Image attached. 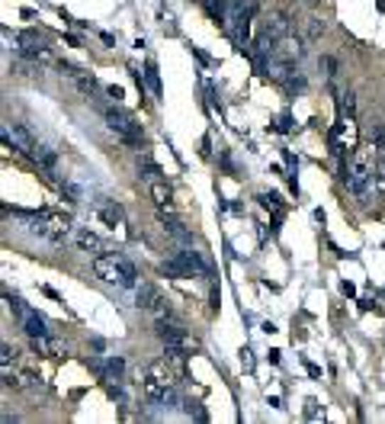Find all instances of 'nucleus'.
Here are the masks:
<instances>
[{
  "mask_svg": "<svg viewBox=\"0 0 385 424\" xmlns=\"http://www.w3.org/2000/svg\"><path fill=\"white\" fill-rule=\"evenodd\" d=\"M344 180H347V190H350L359 202H366L369 190L376 187V148H372V145L357 148V155H353L350 164H347Z\"/></svg>",
  "mask_w": 385,
  "mask_h": 424,
  "instance_id": "1",
  "label": "nucleus"
},
{
  "mask_svg": "<svg viewBox=\"0 0 385 424\" xmlns=\"http://www.w3.org/2000/svg\"><path fill=\"white\" fill-rule=\"evenodd\" d=\"M93 273L100 276V280H107V283H116V286H135L139 270H135V263L129 261L126 254L109 251V254L93 257Z\"/></svg>",
  "mask_w": 385,
  "mask_h": 424,
  "instance_id": "2",
  "label": "nucleus"
},
{
  "mask_svg": "<svg viewBox=\"0 0 385 424\" xmlns=\"http://www.w3.org/2000/svg\"><path fill=\"white\" fill-rule=\"evenodd\" d=\"M29 232L39 238H45V241L52 244H61L67 238V232H71V219L61 216V212H36V216H29Z\"/></svg>",
  "mask_w": 385,
  "mask_h": 424,
  "instance_id": "3",
  "label": "nucleus"
},
{
  "mask_svg": "<svg viewBox=\"0 0 385 424\" xmlns=\"http://www.w3.org/2000/svg\"><path fill=\"white\" fill-rule=\"evenodd\" d=\"M107 129L119 141H126V145H141V138H145V132H141V122L135 119L132 113L119 109V107H109L107 109Z\"/></svg>",
  "mask_w": 385,
  "mask_h": 424,
  "instance_id": "4",
  "label": "nucleus"
},
{
  "mask_svg": "<svg viewBox=\"0 0 385 424\" xmlns=\"http://www.w3.org/2000/svg\"><path fill=\"white\" fill-rule=\"evenodd\" d=\"M135 299H139V309L151 312V315H158V318L170 315V305H167V299L161 296V290H158V286H151V283H141L139 293H135Z\"/></svg>",
  "mask_w": 385,
  "mask_h": 424,
  "instance_id": "5",
  "label": "nucleus"
},
{
  "mask_svg": "<svg viewBox=\"0 0 385 424\" xmlns=\"http://www.w3.org/2000/svg\"><path fill=\"white\" fill-rule=\"evenodd\" d=\"M4 145L7 148H16V151H23V155H33V148H36V141H33V135L26 132V126H20V122H13V126H4Z\"/></svg>",
  "mask_w": 385,
  "mask_h": 424,
  "instance_id": "6",
  "label": "nucleus"
},
{
  "mask_svg": "<svg viewBox=\"0 0 385 424\" xmlns=\"http://www.w3.org/2000/svg\"><path fill=\"white\" fill-rule=\"evenodd\" d=\"M302 55H305V45H302L299 36H283V39L273 45V58L286 61V65H295Z\"/></svg>",
  "mask_w": 385,
  "mask_h": 424,
  "instance_id": "7",
  "label": "nucleus"
},
{
  "mask_svg": "<svg viewBox=\"0 0 385 424\" xmlns=\"http://www.w3.org/2000/svg\"><path fill=\"white\" fill-rule=\"evenodd\" d=\"M158 337L167 344V347H180V350H192V347H196V341H192L183 328L167 325V322H158Z\"/></svg>",
  "mask_w": 385,
  "mask_h": 424,
  "instance_id": "8",
  "label": "nucleus"
},
{
  "mask_svg": "<svg viewBox=\"0 0 385 424\" xmlns=\"http://www.w3.org/2000/svg\"><path fill=\"white\" fill-rule=\"evenodd\" d=\"M74 244H77L80 251H87V254H93V257L109 254V244L90 229H74Z\"/></svg>",
  "mask_w": 385,
  "mask_h": 424,
  "instance_id": "9",
  "label": "nucleus"
},
{
  "mask_svg": "<svg viewBox=\"0 0 385 424\" xmlns=\"http://www.w3.org/2000/svg\"><path fill=\"white\" fill-rule=\"evenodd\" d=\"M264 36L273 42V45H276V42L283 39V36H289V16H286V13H273L270 20H266Z\"/></svg>",
  "mask_w": 385,
  "mask_h": 424,
  "instance_id": "10",
  "label": "nucleus"
},
{
  "mask_svg": "<svg viewBox=\"0 0 385 424\" xmlns=\"http://www.w3.org/2000/svg\"><path fill=\"white\" fill-rule=\"evenodd\" d=\"M234 20V39L238 45H247V36H251V10H232Z\"/></svg>",
  "mask_w": 385,
  "mask_h": 424,
  "instance_id": "11",
  "label": "nucleus"
},
{
  "mask_svg": "<svg viewBox=\"0 0 385 424\" xmlns=\"http://www.w3.org/2000/svg\"><path fill=\"white\" fill-rule=\"evenodd\" d=\"M148 190H151V200H154V206L158 209H167L170 212L173 209V193H170V187H167V180H154V183H148Z\"/></svg>",
  "mask_w": 385,
  "mask_h": 424,
  "instance_id": "12",
  "label": "nucleus"
},
{
  "mask_svg": "<svg viewBox=\"0 0 385 424\" xmlns=\"http://www.w3.org/2000/svg\"><path fill=\"white\" fill-rule=\"evenodd\" d=\"M23 331H26L29 337H45L48 328H45V318L39 315V312L26 309V315H23Z\"/></svg>",
  "mask_w": 385,
  "mask_h": 424,
  "instance_id": "13",
  "label": "nucleus"
},
{
  "mask_svg": "<svg viewBox=\"0 0 385 424\" xmlns=\"http://www.w3.org/2000/svg\"><path fill=\"white\" fill-rule=\"evenodd\" d=\"M177 257L186 263V267H190L192 276H209V267H206V261L200 257V251H190V248H186V251H177Z\"/></svg>",
  "mask_w": 385,
  "mask_h": 424,
  "instance_id": "14",
  "label": "nucleus"
},
{
  "mask_svg": "<svg viewBox=\"0 0 385 424\" xmlns=\"http://www.w3.org/2000/svg\"><path fill=\"white\" fill-rule=\"evenodd\" d=\"M97 212H100V219L107 225H122V219H126V212H122V206L119 202H100V206H97Z\"/></svg>",
  "mask_w": 385,
  "mask_h": 424,
  "instance_id": "15",
  "label": "nucleus"
},
{
  "mask_svg": "<svg viewBox=\"0 0 385 424\" xmlns=\"http://www.w3.org/2000/svg\"><path fill=\"white\" fill-rule=\"evenodd\" d=\"M161 273H164V276H173V280H186V276H192L190 267H186L180 257H173V261H164V263H161Z\"/></svg>",
  "mask_w": 385,
  "mask_h": 424,
  "instance_id": "16",
  "label": "nucleus"
},
{
  "mask_svg": "<svg viewBox=\"0 0 385 424\" xmlns=\"http://www.w3.org/2000/svg\"><path fill=\"white\" fill-rule=\"evenodd\" d=\"M321 33H325V23H321L318 16H308L305 20V39L315 42V39H321Z\"/></svg>",
  "mask_w": 385,
  "mask_h": 424,
  "instance_id": "17",
  "label": "nucleus"
},
{
  "mask_svg": "<svg viewBox=\"0 0 385 424\" xmlns=\"http://www.w3.org/2000/svg\"><path fill=\"white\" fill-rule=\"evenodd\" d=\"M141 177H145L148 183H154V180H164V177H161V168L151 161V158H145V164H141Z\"/></svg>",
  "mask_w": 385,
  "mask_h": 424,
  "instance_id": "18",
  "label": "nucleus"
},
{
  "mask_svg": "<svg viewBox=\"0 0 385 424\" xmlns=\"http://www.w3.org/2000/svg\"><path fill=\"white\" fill-rule=\"evenodd\" d=\"M340 113L347 116V119H353V113H357V97L347 90V94H340Z\"/></svg>",
  "mask_w": 385,
  "mask_h": 424,
  "instance_id": "19",
  "label": "nucleus"
},
{
  "mask_svg": "<svg viewBox=\"0 0 385 424\" xmlns=\"http://www.w3.org/2000/svg\"><path fill=\"white\" fill-rule=\"evenodd\" d=\"M164 232H170V235H173V238H180V241H190V238H192L190 232H186L183 225L177 222V219H170V222H164Z\"/></svg>",
  "mask_w": 385,
  "mask_h": 424,
  "instance_id": "20",
  "label": "nucleus"
},
{
  "mask_svg": "<svg viewBox=\"0 0 385 424\" xmlns=\"http://www.w3.org/2000/svg\"><path fill=\"white\" fill-rule=\"evenodd\" d=\"M145 77H148V84H151L154 97H161V77H158V67L148 65V67H145Z\"/></svg>",
  "mask_w": 385,
  "mask_h": 424,
  "instance_id": "21",
  "label": "nucleus"
},
{
  "mask_svg": "<svg viewBox=\"0 0 385 424\" xmlns=\"http://www.w3.org/2000/svg\"><path fill=\"white\" fill-rule=\"evenodd\" d=\"M16 354H20V350H16L13 344H4V357H0V366H16Z\"/></svg>",
  "mask_w": 385,
  "mask_h": 424,
  "instance_id": "22",
  "label": "nucleus"
},
{
  "mask_svg": "<svg viewBox=\"0 0 385 424\" xmlns=\"http://www.w3.org/2000/svg\"><path fill=\"white\" fill-rule=\"evenodd\" d=\"M257 200H260V202H264V206H266V209H279V196H276V193H260V196H257Z\"/></svg>",
  "mask_w": 385,
  "mask_h": 424,
  "instance_id": "23",
  "label": "nucleus"
},
{
  "mask_svg": "<svg viewBox=\"0 0 385 424\" xmlns=\"http://www.w3.org/2000/svg\"><path fill=\"white\" fill-rule=\"evenodd\" d=\"M376 190L379 193H385V161L376 164Z\"/></svg>",
  "mask_w": 385,
  "mask_h": 424,
  "instance_id": "24",
  "label": "nucleus"
},
{
  "mask_svg": "<svg viewBox=\"0 0 385 424\" xmlns=\"http://www.w3.org/2000/svg\"><path fill=\"white\" fill-rule=\"evenodd\" d=\"M61 190H65V193H67V196H71V200H80V190H77V187H74V183H71V180H65V183H61Z\"/></svg>",
  "mask_w": 385,
  "mask_h": 424,
  "instance_id": "25",
  "label": "nucleus"
},
{
  "mask_svg": "<svg viewBox=\"0 0 385 424\" xmlns=\"http://www.w3.org/2000/svg\"><path fill=\"white\" fill-rule=\"evenodd\" d=\"M305 415L308 418H318V402H315V398H308V402H305Z\"/></svg>",
  "mask_w": 385,
  "mask_h": 424,
  "instance_id": "26",
  "label": "nucleus"
},
{
  "mask_svg": "<svg viewBox=\"0 0 385 424\" xmlns=\"http://www.w3.org/2000/svg\"><path fill=\"white\" fill-rule=\"evenodd\" d=\"M107 90H109V97H113V100H116V103H119V100H122V87H116V84H113V87H107Z\"/></svg>",
  "mask_w": 385,
  "mask_h": 424,
  "instance_id": "27",
  "label": "nucleus"
},
{
  "mask_svg": "<svg viewBox=\"0 0 385 424\" xmlns=\"http://www.w3.org/2000/svg\"><path fill=\"white\" fill-rule=\"evenodd\" d=\"M241 360H244V366H247V370H251V366H254V360H251V350H241Z\"/></svg>",
  "mask_w": 385,
  "mask_h": 424,
  "instance_id": "28",
  "label": "nucleus"
},
{
  "mask_svg": "<svg viewBox=\"0 0 385 424\" xmlns=\"http://www.w3.org/2000/svg\"><path fill=\"white\" fill-rule=\"evenodd\" d=\"M305 4H308V7H315V4H321V0H305Z\"/></svg>",
  "mask_w": 385,
  "mask_h": 424,
  "instance_id": "29",
  "label": "nucleus"
}]
</instances>
